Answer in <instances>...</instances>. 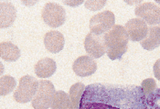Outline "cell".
Here are the masks:
<instances>
[{"instance_id":"8fae6325","label":"cell","mask_w":160,"mask_h":109,"mask_svg":"<svg viewBox=\"0 0 160 109\" xmlns=\"http://www.w3.org/2000/svg\"><path fill=\"white\" fill-rule=\"evenodd\" d=\"M65 44V39L64 36L61 32L59 31H49L46 33L44 36V45L46 49L53 54L61 52Z\"/></svg>"},{"instance_id":"cb8c5ba5","label":"cell","mask_w":160,"mask_h":109,"mask_svg":"<svg viewBox=\"0 0 160 109\" xmlns=\"http://www.w3.org/2000/svg\"><path fill=\"white\" fill-rule=\"evenodd\" d=\"M69 109H74V107H72H72H70V108H69Z\"/></svg>"},{"instance_id":"2e32d148","label":"cell","mask_w":160,"mask_h":109,"mask_svg":"<svg viewBox=\"0 0 160 109\" xmlns=\"http://www.w3.org/2000/svg\"><path fill=\"white\" fill-rule=\"evenodd\" d=\"M71 98L68 94H66L64 91H57L54 95L52 104H51V109H69L72 107Z\"/></svg>"},{"instance_id":"3957f363","label":"cell","mask_w":160,"mask_h":109,"mask_svg":"<svg viewBox=\"0 0 160 109\" xmlns=\"http://www.w3.org/2000/svg\"><path fill=\"white\" fill-rule=\"evenodd\" d=\"M39 81L31 75H24L19 79V85L14 93V99L18 103H28L35 97Z\"/></svg>"},{"instance_id":"ba28073f","label":"cell","mask_w":160,"mask_h":109,"mask_svg":"<svg viewBox=\"0 0 160 109\" xmlns=\"http://www.w3.org/2000/svg\"><path fill=\"white\" fill-rule=\"evenodd\" d=\"M84 48L87 54L92 58H100L106 53V47L102 35L89 33L84 39Z\"/></svg>"},{"instance_id":"44dd1931","label":"cell","mask_w":160,"mask_h":109,"mask_svg":"<svg viewBox=\"0 0 160 109\" xmlns=\"http://www.w3.org/2000/svg\"><path fill=\"white\" fill-rule=\"evenodd\" d=\"M105 5V1H87L85 2V7L86 8L92 10V11H96L101 9L103 6Z\"/></svg>"},{"instance_id":"7c38bea8","label":"cell","mask_w":160,"mask_h":109,"mask_svg":"<svg viewBox=\"0 0 160 109\" xmlns=\"http://www.w3.org/2000/svg\"><path fill=\"white\" fill-rule=\"evenodd\" d=\"M17 17V9L9 2H2L0 4V22L1 28L11 26Z\"/></svg>"},{"instance_id":"7a4b0ae2","label":"cell","mask_w":160,"mask_h":109,"mask_svg":"<svg viewBox=\"0 0 160 109\" xmlns=\"http://www.w3.org/2000/svg\"><path fill=\"white\" fill-rule=\"evenodd\" d=\"M106 54L111 60L121 59L128 49L129 36L121 25H114L111 30L103 35Z\"/></svg>"},{"instance_id":"d4e9b609","label":"cell","mask_w":160,"mask_h":109,"mask_svg":"<svg viewBox=\"0 0 160 109\" xmlns=\"http://www.w3.org/2000/svg\"><path fill=\"white\" fill-rule=\"evenodd\" d=\"M157 3H158V4H160V1H157Z\"/></svg>"},{"instance_id":"ac0fdd59","label":"cell","mask_w":160,"mask_h":109,"mask_svg":"<svg viewBox=\"0 0 160 109\" xmlns=\"http://www.w3.org/2000/svg\"><path fill=\"white\" fill-rule=\"evenodd\" d=\"M17 81L10 75H3L0 78V94L2 97H5L11 93L14 88H16Z\"/></svg>"},{"instance_id":"9c48e42d","label":"cell","mask_w":160,"mask_h":109,"mask_svg":"<svg viewBox=\"0 0 160 109\" xmlns=\"http://www.w3.org/2000/svg\"><path fill=\"white\" fill-rule=\"evenodd\" d=\"M129 39L134 42L144 40L148 34V24L141 18H132L124 26Z\"/></svg>"},{"instance_id":"4fadbf2b","label":"cell","mask_w":160,"mask_h":109,"mask_svg":"<svg viewBox=\"0 0 160 109\" xmlns=\"http://www.w3.org/2000/svg\"><path fill=\"white\" fill-rule=\"evenodd\" d=\"M57 65L52 58L45 57L38 61L34 66L35 74L39 78H48L56 72Z\"/></svg>"},{"instance_id":"9a60e30c","label":"cell","mask_w":160,"mask_h":109,"mask_svg":"<svg viewBox=\"0 0 160 109\" xmlns=\"http://www.w3.org/2000/svg\"><path fill=\"white\" fill-rule=\"evenodd\" d=\"M0 55L3 60L15 62L20 57V50L11 42H2L0 45Z\"/></svg>"},{"instance_id":"d6986e66","label":"cell","mask_w":160,"mask_h":109,"mask_svg":"<svg viewBox=\"0 0 160 109\" xmlns=\"http://www.w3.org/2000/svg\"><path fill=\"white\" fill-rule=\"evenodd\" d=\"M148 109H160V88H156L151 94L146 97Z\"/></svg>"},{"instance_id":"7402d4cb","label":"cell","mask_w":160,"mask_h":109,"mask_svg":"<svg viewBox=\"0 0 160 109\" xmlns=\"http://www.w3.org/2000/svg\"><path fill=\"white\" fill-rule=\"evenodd\" d=\"M153 72L155 75V77L160 81V58L156 61V63L153 66Z\"/></svg>"},{"instance_id":"30bf717a","label":"cell","mask_w":160,"mask_h":109,"mask_svg":"<svg viewBox=\"0 0 160 109\" xmlns=\"http://www.w3.org/2000/svg\"><path fill=\"white\" fill-rule=\"evenodd\" d=\"M72 69L79 76H89L96 72L97 63L89 56H82L74 61Z\"/></svg>"},{"instance_id":"8992f818","label":"cell","mask_w":160,"mask_h":109,"mask_svg":"<svg viewBox=\"0 0 160 109\" xmlns=\"http://www.w3.org/2000/svg\"><path fill=\"white\" fill-rule=\"evenodd\" d=\"M115 23V16L109 10L102 11L92 16L90 20L91 33L95 35H102L107 33L113 27Z\"/></svg>"},{"instance_id":"52a82bcc","label":"cell","mask_w":160,"mask_h":109,"mask_svg":"<svg viewBox=\"0 0 160 109\" xmlns=\"http://www.w3.org/2000/svg\"><path fill=\"white\" fill-rule=\"evenodd\" d=\"M135 14L137 18H141L150 25L160 24V7L155 3H141L136 7Z\"/></svg>"},{"instance_id":"ffe728a7","label":"cell","mask_w":160,"mask_h":109,"mask_svg":"<svg viewBox=\"0 0 160 109\" xmlns=\"http://www.w3.org/2000/svg\"><path fill=\"white\" fill-rule=\"evenodd\" d=\"M143 89V92L145 94V97H148L149 94H151L153 91L156 90L157 87V83L156 81L153 79V78H148V79H145L142 84L140 85Z\"/></svg>"},{"instance_id":"603a6c76","label":"cell","mask_w":160,"mask_h":109,"mask_svg":"<svg viewBox=\"0 0 160 109\" xmlns=\"http://www.w3.org/2000/svg\"><path fill=\"white\" fill-rule=\"evenodd\" d=\"M64 4H67V5H70V6H77V5H81L82 3H83L82 1H80V2H76V3H70V2H66V1H63Z\"/></svg>"},{"instance_id":"e0dca14e","label":"cell","mask_w":160,"mask_h":109,"mask_svg":"<svg viewBox=\"0 0 160 109\" xmlns=\"http://www.w3.org/2000/svg\"><path fill=\"white\" fill-rule=\"evenodd\" d=\"M85 88H86V86L82 83H76L71 86L69 96H70L71 102H72V105L74 109H79L80 107L81 100H82V97L85 91Z\"/></svg>"},{"instance_id":"5b68a950","label":"cell","mask_w":160,"mask_h":109,"mask_svg":"<svg viewBox=\"0 0 160 109\" xmlns=\"http://www.w3.org/2000/svg\"><path fill=\"white\" fill-rule=\"evenodd\" d=\"M41 17L50 27H59L66 20L65 9L57 3H47L41 11Z\"/></svg>"},{"instance_id":"277c9868","label":"cell","mask_w":160,"mask_h":109,"mask_svg":"<svg viewBox=\"0 0 160 109\" xmlns=\"http://www.w3.org/2000/svg\"><path fill=\"white\" fill-rule=\"evenodd\" d=\"M55 87L49 80H40L37 93L31 104L34 109H49L55 95Z\"/></svg>"},{"instance_id":"6da1fadb","label":"cell","mask_w":160,"mask_h":109,"mask_svg":"<svg viewBox=\"0 0 160 109\" xmlns=\"http://www.w3.org/2000/svg\"><path fill=\"white\" fill-rule=\"evenodd\" d=\"M79 109H148L140 85L94 83L87 85Z\"/></svg>"},{"instance_id":"5bb4252c","label":"cell","mask_w":160,"mask_h":109,"mask_svg":"<svg viewBox=\"0 0 160 109\" xmlns=\"http://www.w3.org/2000/svg\"><path fill=\"white\" fill-rule=\"evenodd\" d=\"M142 48L151 51L160 46V27L157 25H151L148 27V34L147 37L141 41Z\"/></svg>"}]
</instances>
